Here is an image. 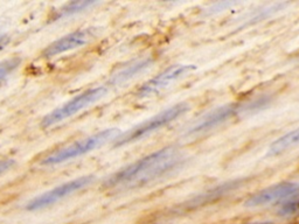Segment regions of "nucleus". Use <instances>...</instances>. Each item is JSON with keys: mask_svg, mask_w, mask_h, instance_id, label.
<instances>
[{"mask_svg": "<svg viewBox=\"0 0 299 224\" xmlns=\"http://www.w3.org/2000/svg\"><path fill=\"white\" fill-rule=\"evenodd\" d=\"M94 181V176L87 175V176H81V178L74 179L71 181H68L63 185H61L56 188L52 189V191H48L43 194L36 196L35 199L30 200L27 205V209L28 210H37V209H42L46 208V207H49L56 203L60 200H62L66 198L68 195H71L73 193L80 191V189L84 188L90 183H93Z\"/></svg>", "mask_w": 299, "mask_h": 224, "instance_id": "39448f33", "label": "nucleus"}, {"mask_svg": "<svg viewBox=\"0 0 299 224\" xmlns=\"http://www.w3.org/2000/svg\"><path fill=\"white\" fill-rule=\"evenodd\" d=\"M236 109L234 105H224L216 110L209 112L208 114L203 116L188 130V134H199L203 132H208L214 127L219 126L224 121H227L230 117L234 116Z\"/></svg>", "mask_w": 299, "mask_h": 224, "instance_id": "1a4fd4ad", "label": "nucleus"}, {"mask_svg": "<svg viewBox=\"0 0 299 224\" xmlns=\"http://www.w3.org/2000/svg\"><path fill=\"white\" fill-rule=\"evenodd\" d=\"M8 43V37L7 36H0V50Z\"/></svg>", "mask_w": 299, "mask_h": 224, "instance_id": "dca6fc26", "label": "nucleus"}, {"mask_svg": "<svg viewBox=\"0 0 299 224\" xmlns=\"http://www.w3.org/2000/svg\"><path fill=\"white\" fill-rule=\"evenodd\" d=\"M150 63H151L150 60H142L138 61V62L130 64V66L124 68L123 70H121L120 73L116 75V77H115L114 80L115 83H124L125 81L132 79V77H135L137 74L145 70L146 68L150 66Z\"/></svg>", "mask_w": 299, "mask_h": 224, "instance_id": "9b49d317", "label": "nucleus"}, {"mask_svg": "<svg viewBox=\"0 0 299 224\" xmlns=\"http://www.w3.org/2000/svg\"><path fill=\"white\" fill-rule=\"evenodd\" d=\"M298 208H299V200H297V201L292 200V201L285 203V205L282 207L280 209V213L284 214V215H289V214H294Z\"/></svg>", "mask_w": 299, "mask_h": 224, "instance_id": "4468645a", "label": "nucleus"}, {"mask_svg": "<svg viewBox=\"0 0 299 224\" xmlns=\"http://www.w3.org/2000/svg\"><path fill=\"white\" fill-rule=\"evenodd\" d=\"M96 4V1H88V0H81V1H73L61 8L59 16H69L76 13H80L84 9L91 7V6Z\"/></svg>", "mask_w": 299, "mask_h": 224, "instance_id": "f8f14e48", "label": "nucleus"}, {"mask_svg": "<svg viewBox=\"0 0 299 224\" xmlns=\"http://www.w3.org/2000/svg\"><path fill=\"white\" fill-rule=\"evenodd\" d=\"M262 224H270V223H262Z\"/></svg>", "mask_w": 299, "mask_h": 224, "instance_id": "f3484780", "label": "nucleus"}, {"mask_svg": "<svg viewBox=\"0 0 299 224\" xmlns=\"http://www.w3.org/2000/svg\"><path fill=\"white\" fill-rule=\"evenodd\" d=\"M117 134L118 130H116V128H109V130H104L100 132V133L91 135V137L81 139L79 141H75L73 144L57 149V151L47 155L41 161V164L46 166H52L71 160V159H75L77 157H81V155L94 151L95 148L101 147V146L104 145L107 141L114 139Z\"/></svg>", "mask_w": 299, "mask_h": 224, "instance_id": "f03ea898", "label": "nucleus"}, {"mask_svg": "<svg viewBox=\"0 0 299 224\" xmlns=\"http://www.w3.org/2000/svg\"><path fill=\"white\" fill-rule=\"evenodd\" d=\"M194 69L195 67L192 66V64H176V66H172L168 69L162 71L161 74H159L158 76H155L152 80H150L149 82H146L139 89L138 96L148 97L150 95L157 94L162 89H165L166 87H168L172 82L179 80L180 77L185 76L186 74L191 73Z\"/></svg>", "mask_w": 299, "mask_h": 224, "instance_id": "423d86ee", "label": "nucleus"}, {"mask_svg": "<svg viewBox=\"0 0 299 224\" xmlns=\"http://www.w3.org/2000/svg\"><path fill=\"white\" fill-rule=\"evenodd\" d=\"M13 165H14V161L9 160V159H6V160L0 161V175H1L2 173L7 172L9 168H12Z\"/></svg>", "mask_w": 299, "mask_h": 224, "instance_id": "2eb2a0df", "label": "nucleus"}, {"mask_svg": "<svg viewBox=\"0 0 299 224\" xmlns=\"http://www.w3.org/2000/svg\"><path fill=\"white\" fill-rule=\"evenodd\" d=\"M299 191L298 182H282L271 186L251 196L246 202L247 207H261L294 196Z\"/></svg>", "mask_w": 299, "mask_h": 224, "instance_id": "0eeeda50", "label": "nucleus"}, {"mask_svg": "<svg viewBox=\"0 0 299 224\" xmlns=\"http://www.w3.org/2000/svg\"><path fill=\"white\" fill-rule=\"evenodd\" d=\"M187 109H188V107H187V104L185 103H179L174 105V107L166 109V110L161 111L160 113H158L157 116L150 118V119L144 121V123L139 124L134 128H131V130L125 132V133L121 134L120 137L116 139V144L115 145L123 146L141 140V139L146 137V135L159 130L160 127L165 126V125H167L171 123V121L176 119V118L185 113Z\"/></svg>", "mask_w": 299, "mask_h": 224, "instance_id": "7ed1b4c3", "label": "nucleus"}, {"mask_svg": "<svg viewBox=\"0 0 299 224\" xmlns=\"http://www.w3.org/2000/svg\"><path fill=\"white\" fill-rule=\"evenodd\" d=\"M20 62H21V60L19 57H12V59H7L0 62V82L5 80L13 70H15L20 66Z\"/></svg>", "mask_w": 299, "mask_h": 224, "instance_id": "ddd939ff", "label": "nucleus"}, {"mask_svg": "<svg viewBox=\"0 0 299 224\" xmlns=\"http://www.w3.org/2000/svg\"><path fill=\"white\" fill-rule=\"evenodd\" d=\"M297 145H299V127L296 128L294 131L289 132L287 134H284L283 137L278 138L276 141H274L273 144L270 145L269 151H268V155H269V157H275V155L283 153V152L288 151V149H291Z\"/></svg>", "mask_w": 299, "mask_h": 224, "instance_id": "9d476101", "label": "nucleus"}, {"mask_svg": "<svg viewBox=\"0 0 299 224\" xmlns=\"http://www.w3.org/2000/svg\"><path fill=\"white\" fill-rule=\"evenodd\" d=\"M107 94L108 89L105 87H98L88 91H84L83 94L79 95V96H76L73 98V100L67 102L66 104L61 105L60 108L49 112L42 119V125L45 127H48L53 126V125L55 124H59L64 119H67V118L76 114L77 112L82 111L83 109L88 108L89 105L94 104L95 102L102 100Z\"/></svg>", "mask_w": 299, "mask_h": 224, "instance_id": "20e7f679", "label": "nucleus"}, {"mask_svg": "<svg viewBox=\"0 0 299 224\" xmlns=\"http://www.w3.org/2000/svg\"><path fill=\"white\" fill-rule=\"evenodd\" d=\"M181 161V154L174 147H166L134 162L105 182L108 187H138L160 178Z\"/></svg>", "mask_w": 299, "mask_h": 224, "instance_id": "f257e3e1", "label": "nucleus"}, {"mask_svg": "<svg viewBox=\"0 0 299 224\" xmlns=\"http://www.w3.org/2000/svg\"><path fill=\"white\" fill-rule=\"evenodd\" d=\"M93 36L94 30L91 28L75 30V32L68 34V35L53 42L52 45L47 47L43 54H45L46 57H53L69 52V50L81 48V47L87 45Z\"/></svg>", "mask_w": 299, "mask_h": 224, "instance_id": "6e6552de", "label": "nucleus"}]
</instances>
